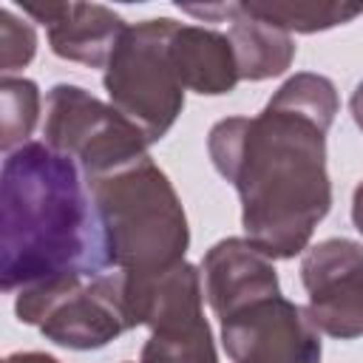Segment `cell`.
Listing matches in <instances>:
<instances>
[{
    "instance_id": "3",
    "label": "cell",
    "mask_w": 363,
    "mask_h": 363,
    "mask_svg": "<svg viewBox=\"0 0 363 363\" xmlns=\"http://www.w3.org/2000/svg\"><path fill=\"white\" fill-rule=\"evenodd\" d=\"M85 182L113 269L162 272L184 261L190 247L184 207L147 153Z\"/></svg>"
},
{
    "instance_id": "12",
    "label": "cell",
    "mask_w": 363,
    "mask_h": 363,
    "mask_svg": "<svg viewBox=\"0 0 363 363\" xmlns=\"http://www.w3.org/2000/svg\"><path fill=\"white\" fill-rule=\"evenodd\" d=\"M170 57L184 91L221 96L238 85V65L227 34L204 26H176Z\"/></svg>"
},
{
    "instance_id": "11",
    "label": "cell",
    "mask_w": 363,
    "mask_h": 363,
    "mask_svg": "<svg viewBox=\"0 0 363 363\" xmlns=\"http://www.w3.org/2000/svg\"><path fill=\"white\" fill-rule=\"evenodd\" d=\"M184 14L193 17H210V20H230L227 40L235 54L238 79L261 82L281 77L292 60H295V43L292 37L272 26L258 20L244 9V3H218V6H179Z\"/></svg>"
},
{
    "instance_id": "13",
    "label": "cell",
    "mask_w": 363,
    "mask_h": 363,
    "mask_svg": "<svg viewBox=\"0 0 363 363\" xmlns=\"http://www.w3.org/2000/svg\"><path fill=\"white\" fill-rule=\"evenodd\" d=\"M244 9L264 23L284 28L286 34L326 31L363 14V6L352 3H244Z\"/></svg>"
},
{
    "instance_id": "6",
    "label": "cell",
    "mask_w": 363,
    "mask_h": 363,
    "mask_svg": "<svg viewBox=\"0 0 363 363\" xmlns=\"http://www.w3.org/2000/svg\"><path fill=\"white\" fill-rule=\"evenodd\" d=\"M43 142L74 159L85 179L108 173L147 153V139L111 102L79 85L60 82L45 96Z\"/></svg>"
},
{
    "instance_id": "1",
    "label": "cell",
    "mask_w": 363,
    "mask_h": 363,
    "mask_svg": "<svg viewBox=\"0 0 363 363\" xmlns=\"http://www.w3.org/2000/svg\"><path fill=\"white\" fill-rule=\"evenodd\" d=\"M337 108L335 82L301 71L261 113L230 116L210 128L207 153L241 199L244 238L272 261L306 252L332 207L326 133Z\"/></svg>"
},
{
    "instance_id": "18",
    "label": "cell",
    "mask_w": 363,
    "mask_h": 363,
    "mask_svg": "<svg viewBox=\"0 0 363 363\" xmlns=\"http://www.w3.org/2000/svg\"><path fill=\"white\" fill-rule=\"evenodd\" d=\"M352 224H354V230L363 235V182L354 187V193H352Z\"/></svg>"
},
{
    "instance_id": "7",
    "label": "cell",
    "mask_w": 363,
    "mask_h": 363,
    "mask_svg": "<svg viewBox=\"0 0 363 363\" xmlns=\"http://www.w3.org/2000/svg\"><path fill=\"white\" fill-rule=\"evenodd\" d=\"M221 343L233 363H320V332L281 292L221 318Z\"/></svg>"
},
{
    "instance_id": "2",
    "label": "cell",
    "mask_w": 363,
    "mask_h": 363,
    "mask_svg": "<svg viewBox=\"0 0 363 363\" xmlns=\"http://www.w3.org/2000/svg\"><path fill=\"white\" fill-rule=\"evenodd\" d=\"M99 216L79 164L45 142L6 153L0 170V286L96 278L108 269Z\"/></svg>"
},
{
    "instance_id": "14",
    "label": "cell",
    "mask_w": 363,
    "mask_h": 363,
    "mask_svg": "<svg viewBox=\"0 0 363 363\" xmlns=\"http://www.w3.org/2000/svg\"><path fill=\"white\" fill-rule=\"evenodd\" d=\"M139 363H218L210 323L201 318L170 329H153L142 346Z\"/></svg>"
},
{
    "instance_id": "16",
    "label": "cell",
    "mask_w": 363,
    "mask_h": 363,
    "mask_svg": "<svg viewBox=\"0 0 363 363\" xmlns=\"http://www.w3.org/2000/svg\"><path fill=\"white\" fill-rule=\"evenodd\" d=\"M37 54V31L31 23L14 14L11 6L0 9V68L3 77L26 68Z\"/></svg>"
},
{
    "instance_id": "8",
    "label": "cell",
    "mask_w": 363,
    "mask_h": 363,
    "mask_svg": "<svg viewBox=\"0 0 363 363\" xmlns=\"http://www.w3.org/2000/svg\"><path fill=\"white\" fill-rule=\"evenodd\" d=\"M301 281L309 295L306 318L337 340L363 335V247L352 238H326L306 247Z\"/></svg>"
},
{
    "instance_id": "17",
    "label": "cell",
    "mask_w": 363,
    "mask_h": 363,
    "mask_svg": "<svg viewBox=\"0 0 363 363\" xmlns=\"http://www.w3.org/2000/svg\"><path fill=\"white\" fill-rule=\"evenodd\" d=\"M3 363H60V360L45 352H11V354H6Z\"/></svg>"
},
{
    "instance_id": "4",
    "label": "cell",
    "mask_w": 363,
    "mask_h": 363,
    "mask_svg": "<svg viewBox=\"0 0 363 363\" xmlns=\"http://www.w3.org/2000/svg\"><path fill=\"white\" fill-rule=\"evenodd\" d=\"M176 26L173 17L128 26L102 77L111 105L136 125L150 145L173 128L184 108V85L170 57Z\"/></svg>"
},
{
    "instance_id": "9",
    "label": "cell",
    "mask_w": 363,
    "mask_h": 363,
    "mask_svg": "<svg viewBox=\"0 0 363 363\" xmlns=\"http://www.w3.org/2000/svg\"><path fill=\"white\" fill-rule=\"evenodd\" d=\"M23 14L45 26L48 45L60 60L105 68L125 34V20L99 3H23Z\"/></svg>"
},
{
    "instance_id": "5",
    "label": "cell",
    "mask_w": 363,
    "mask_h": 363,
    "mask_svg": "<svg viewBox=\"0 0 363 363\" xmlns=\"http://www.w3.org/2000/svg\"><path fill=\"white\" fill-rule=\"evenodd\" d=\"M14 312L20 323L37 326L45 340L77 352L102 349L133 329L119 269L20 289L14 295Z\"/></svg>"
},
{
    "instance_id": "10",
    "label": "cell",
    "mask_w": 363,
    "mask_h": 363,
    "mask_svg": "<svg viewBox=\"0 0 363 363\" xmlns=\"http://www.w3.org/2000/svg\"><path fill=\"white\" fill-rule=\"evenodd\" d=\"M201 284L218 320L252 301L281 292L272 258L247 238H221L213 244L201 258Z\"/></svg>"
},
{
    "instance_id": "19",
    "label": "cell",
    "mask_w": 363,
    "mask_h": 363,
    "mask_svg": "<svg viewBox=\"0 0 363 363\" xmlns=\"http://www.w3.org/2000/svg\"><path fill=\"white\" fill-rule=\"evenodd\" d=\"M349 111H352V119H354V125L363 130V79L354 85V91H352V99H349Z\"/></svg>"
},
{
    "instance_id": "15",
    "label": "cell",
    "mask_w": 363,
    "mask_h": 363,
    "mask_svg": "<svg viewBox=\"0 0 363 363\" xmlns=\"http://www.w3.org/2000/svg\"><path fill=\"white\" fill-rule=\"evenodd\" d=\"M40 119V91L37 82L26 77L0 79V147L11 153L23 147Z\"/></svg>"
}]
</instances>
